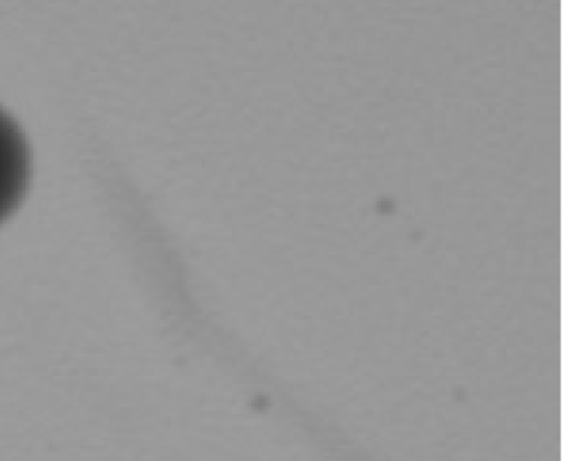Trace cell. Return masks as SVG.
Listing matches in <instances>:
<instances>
[{
  "instance_id": "obj_1",
  "label": "cell",
  "mask_w": 576,
  "mask_h": 461,
  "mask_svg": "<svg viewBox=\"0 0 576 461\" xmlns=\"http://www.w3.org/2000/svg\"><path fill=\"white\" fill-rule=\"evenodd\" d=\"M29 180V147L18 125L0 110V223L21 204Z\"/></svg>"
}]
</instances>
